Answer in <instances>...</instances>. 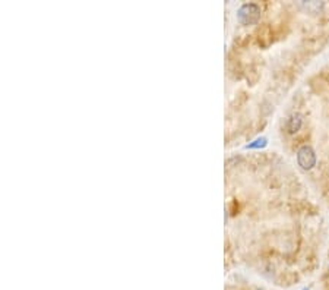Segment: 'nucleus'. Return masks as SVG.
<instances>
[{"instance_id": "1", "label": "nucleus", "mask_w": 329, "mask_h": 290, "mask_svg": "<svg viewBox=\"0 0 329 290\" xmlns=\"http://www.w3.org/2000/svg\"><path fill=\"white\" fill-rule=\"evenodd\" d=\"M261 18V8L256 3H246L237 12V19L243 25H253Z\"/></svg>"}, {"instance_id": "2", "label": "nucleus", "mask_w": 329, "mask_h": 290, "mask_svg": "<svg viewBox=\"0 0 329 290\" xmlns=\"http://www.w3.org/2000/svg\"><path fill=\"white\" fill-rule=\"evenodd\" d=\"M297 163L303 170H310L316 164V154L312 147L303 145L300 150L297 151Z\"/></svg>"}, {"instance_id": "3", "label": "nucleus", "mask_w": 329, "mask_h": 290, "mask_svg": "<svg viewBox=\"0 0 329 290\" xmlns=\"http://www.w3.org/2000/svg\"><path fill=\"white\" fill-rule=\"evenodd\" d=\"M301 125H303V116L300 115V113H293L290 118L287 119V132L288 133H296L300 130L301 128Z\"/></svg>"}, {"instance_id": "4", "label": "nucleus", "mask_w": 329, "mask_h": 290, "mask_svg": "<svg viewBox=\"0 0 329 290\" xmlns=\"http://www.w3.org/2000/svg\"><path fill=\"white\" fill-rule=\"evenodd\" d=\"M266 145V138H258V140L255 141L253 144H250V145H247V148H263Z\"/></svg>"}, {"instance_id": "5", "label": "nucleus", "mask_w": 329, "mask_h": 290, "mask_svg": "<svg viewBox=\"0 0 329 290\" xmlns=\"http://www.w3.org/2000/svg\"><path fill=\"white\" fill-rule=\"evenodd\" d=\"M256 290H262V289H256Z\"/></svg>"}]
</instances>
